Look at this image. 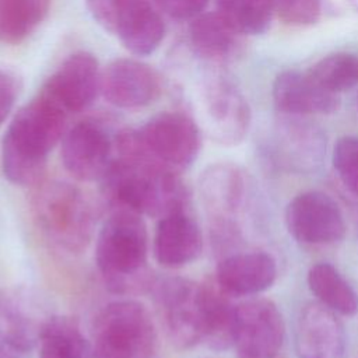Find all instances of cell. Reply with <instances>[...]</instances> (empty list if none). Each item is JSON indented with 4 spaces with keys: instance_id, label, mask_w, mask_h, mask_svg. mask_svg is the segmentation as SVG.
I'll return each mask as SVG.
<instances>
[{
    "instance_id": "34",
    "label": "cell",
    "mask_w": 358,
    "mask_h": 358,
    "mask_svg": "<svg viewBox=\"0 0 358 358\" xmlns=\"http://www.w3.org/2000/svg\"><path fill=\"white\" fill-rule=\"evenodd\" d=\"M348 3H350V6L355 10V11H358V0H347Z\"/></svg>"
},
{
    "instance_id": "8",
    "label": "cell",
    "mask_w": 358,
    "mask_h": 358,
    "mask_svg": "<svg viewBox=\"0 0 358 358\" xmlns=\"http://www.w3.org/2000/svg\"><path fill=\"white\" fill-rule=\"evenodd\" d=\"M169 340L179 348L203 341L201 285L182 277H166L151 285Z\"/></svg>"
},
{
    "instance_id": "14",
    "label": "cell",
    "mask_w": 358,
    "mask_h": 358,
    "mask_svg": "<svg viewBox=\"0 0 358 358\" xmlns=\"http://www.w3.org/2000/svg\"><path fill=\"white\" fill-rule=\"evenodd\" d=\"M294 344L298 358H345L347 354L343 323L320 302H308L299 309Z\"/></svg>"
},
{
    "instance_id": "1",
    "label": "cell",
    "mask_w": 358,
    "mask_h": 358,
    "mask_svg": "<svg viewBox=\"0 0 358 358\" xmlns=\"http://www.w3.org/2000/svg\"><path fill=\"white\" fill-rule=\"evenodd\" d=\"M67 112L42 91L13 117L1 143L4 176L14 185L38 183L48 155L63 138Z\"/></svg>"
},
{
    "instance_id": "10",
    "label": "cell",
    "mask_w": 358,
    "mask_h": 358,
    "mask_svg": "<svg viewBox=\"0 0 358 358\" xmlns=\"http://www.w3.org/2000/svg\"><path fill=\"white\" fill-rule=\"evenodd\" d=\"M288 232L306 245H329L345 236L347 225L337 203L317 190L296 194L287 206Z\"/></svg>"
},
{
    "instance_id": "35",
    "label": "cell",
    "mask_w": 358,
    "mask_h": 358,
    "mask_svg": "<svg viewBox=\"0 0 358 358\" xmlns=\"http://www.w3.org/2000/svg\"><path fill=\"white\" fill-rule=\"evenodd\" d=\"M354 108H355V112L358 113V94H357V96L354 99Z\"/></svg>"
},
{
    "instance_id": "24",
    "label": "cell",
    "mask_w": 358,
    "mask_h": 358,
    "mask_svg": "<svg viewBox=\"0 0 358 358\" xmlns=\"http://www.w3.org/2000/svg\"><path fill=\"white\" fill-rule=\"evenodd\" d=\"M308 285L317 302L343 316L358 312V295L330 263H316L308 271Z\"/></svg>"
},
{
    "instance_id": "22",
    "label": "cell",
    "mask_w": 358,
    "mask_h": 358,
    "mask_svg": "<svg viewBox=\"0 0 358 358\" xmlns=\"http://www.w3.org/2000/svg\"><path fill=\"white\" fill-rule=\"evenodd\" d=\"M189 41L199 57L210 64H220L239 53L242 34L218 11L201 13L189 25Z\"/></svg>"
},
{
    "instance_id": "12",
    "label": "cell",
    "mask_w": 358,
    "mask_h": 358,
    "mask_svg": "<svg viewBox=\"0 0 358 358\" xmlns=\"http://www.w3.org/2000/svg\"><path fill=\"white\" fill-rule=\"evenodd\" d=\"M62 162L78 180H102L112 162V141L103 127L94 122H80L62 138Z\"/></svg>"
},
{
    "instance_id": "33",
    "label": "cell",
    "mask_w": 358,
    "mask_h": 358,
    "mask_svg": "<svg viewBox=\"0 0 358 358\" xmlns=\"http://www.w3.org/2000/svg\"><path fill=\"white\" fill-rule=\"evenodd\" d=\"M22 354L14 351L13 348L7 347L6 344L0 345V358H21Z\"/></svg>"
},
{
    "instance_id": "23",
    "label": "cell",
    "mask_w": 358,
    "mask_h": 358,
    "mask_svg": "<svg viewBox=\"0 0 358 358\" xmlns=\"http://www.w3.org/2000/svg\"><path fill=\"white\" fill-rule=\"evenodd\" d=\"M236 306L217 282L201 284L203 344L222 351L234 345Z\"/></svg>"
},
{
    "instance_id": "2",
    "label": "cell",
    "mask_w": 358,
    "mask_h": 358,
    "mask_svg": "<svg viewBox=\"0 0 358 358\" xmlns=\"http://www.w3.org/2000/svg\"><path fill=\"white\" fill-rule=\"evenodd\" d=\"M102 180L115 207L141 215L162 218L185 211L190 200L178 171L138 155H119Z\"/></svg>"
},
{
    "instance_id": "30",
    "label": "cell",
    "mask_w": 358,
    "mask_h": 358,
    "mask_svg": "<svg viewBox=\"0 0 358 358\" xmlns=\"http://www.w3.org/2000/svg\"><path fill=\"white\" fill-rule=\"evenodd\" d=\"M274 14L289 27H309L322 15V0H274Z\"/></svg>"
},
{
    "instance_id": "27",
    "label": "cell",
    "mask_w": 358,
    "mask_h": 358,
    "mask_svg": "<svg viewBox=\"0 0 358 358\" xmlns=\"http://www.w3.org/2000/svg\"><path fill=\"white\" fill-rule=\"evenodd\" d=\"M218 13L242 35H260L270 27L274 0H217Z\"/></svg>"
},
{
    "instance_id": "31",
    "label": "cell",
    "mask_w": 358,
    "mask_h": 358,
    "mask_svg": "<svg viewBox=\"0 0 358 358\" xmlns=\"http://www.w3.org/2000/svg\"><path fill=\"white\" fill-rule=\"evenodd\" d=\"M21 78L14 70L8 67H0V126L13 110L14 103L21 92Z\"/></svg>"
},
{
    "instance_id": "5",
    "label": "cell",
    "mask_w": 358,
    "mask_h": 358,
    "mask_svg": "<svg viewBox=\"0 0 358 358\" xmlns=\"http://www.w3.org/2000/svg\"><path fill=\"white\" fill-rule=\"evenodd\" d=\"M34 213L43 235L66 252L78 253L92 239L94 208L83 190L69 182L43 185L34 199Z\"/></svg>"
},
{
    "instance_id": "18",
    "label": "cell",
    "mask_w": 358,
    "mask_h": 358,
    "mask_svg": "<svg viewBox=\"0 0 358 358\" xmlns=\"http://www.w3.org/2000/svg\"><path fill=\"white\" fill-rule=\"evenodd\" d=\"M277 278L275 260L264 252H243L224 257L215 282L228 295L249 296L268 289Z\"/></svg>"
},
{
    "instance_id": "4",
    "label": "cell",
    "mask_w": 358,
    "mask_h": 358,
    "mask_svg": "<svg viewBox=\"0 0 358 358\" xmlns=\"http://www.w3.org/2000/svg\"><path fill=\"white\" fill-rule=\"evenodd\" d=\"M116 148L119 154H137L161 166L182 171L199 157L201 130L185 112H162L137 130L120 131Z\"/></svg>"
},
{
    "instance_id": "17",
    "label": "cell",
    "mask_w": 358,
    "mask_h": 358,
    "mask_svg": "<svg viewBox=\"0 0 358 358\" xmlns=\"http://www.w3.org/2000/svg\"><path fill=\"white\" fill-rule=\"evenodd\" d=\"M109 32L130 53L147 56L162 42L165 24L148 0H120Z\"/></svg>"
},
{
    "instance_id": "13",
    "label": "cell",
    "mask_w": 358,
    "mask_h": 358,
    "mask_svg": "<svg viewBox=\"0 0 358 358\" xmlns=\"http://www.w3.org/2000/svg\"><path fill=\"white\" fill-rule=\"evenodd\" d=\"M101 69L96 57L88 52H76L66 57L41 90L67 113L88 108L101 91Z\"/></svg>"
},
{
    "instance_id": "6",
    "label": "cell",
    "mask_w": 358,
    "mask_h": 358,
    "mask_svg": "<svg viewBox=\"0 0 358 358\" xmlns=\"http://www.w3.org/2000/svg\"><path fill=\"white\" fill-rule=\"evenodd\" d=\"M194 120L217 144L232 147L245 140L252 123V110L241 90L222 73L206 71L193 92Z\"/></svg>"
},
{
    "instance_id": "9",
    "label": "cell",
    "mask_w": 358,
    "mask_h": 358,
    "mask_svg": "<svg viewBox=\"0 0 358 358\" xmlns=\"http://www.w3.org/2000/svg\"><path fill=\"white\" fill-rule=\"evenodd\" d=\"M284 337V319L273 301L255 298L236 306L232 347L238 358H275Z\"/></svg>"
},
{
    "instance_id": "20",
    "label": "cell",
    "mask_w": 358,
    "mask_h": 358,
    "mask_svg": "<svg viewBox=\"0 0 358 358\" xmlns=\"http://www.w3.org/2000/svg\"><path fill=\"white\" fill-rule=\"evenodd\" d=\"M275 141L284 161L298 171L316 169L326 152L323 130L306 116L282 115L275 123Z\"/></svg>"
},
{
    "instance_id": "7",
    "label": "cell",
    "mask_w": 358,
    "mask_h": 358,
    "mask_svg": "<svg viewBox=\"0 0 358 358\" xmlns=\"http://www.w3.org/2000/svg\"><path fill=\"white\" fill-rule=\"evenodd\" d=\"M155 341L151 315L137 301L109 302L92 320L91 345L95 358H150Z\"/></svg>"
},
{
    "instance_id": "11",
    "label": "cell",
    "mask_w": 358,
    "mask_h": 358,
    "mask_svg": "<svg viewBox=\"0 0 358 358\" xmlns=\"http://www.w3.org/2000/svg\"><path fill=\"white\" fill-rule=\"evenodd\" d=\"M246 182L243 171L232 162H215L207 166L199 179L201 204L221 236L235 229L234 218L243 204Z\"/></svg>"
},
{
    "instance_id": "32",
    "label": "cell",
    "mask_w": 358,
    "mask_h": 358,
    "mask_svg": "<svg viewBox=\"0 0 358 358\" xmlns=\"http://www.w3.org/2000/svg\"><path fill=\"white\" fill-rule=\"evenodd\" d=\"M155 6L175 20H193L200 15L208 0H154Z\"/></svg>"
},
{
    "instance_id": "28",
    "label": "cell",
    "mask_w": 358,
    "mask_h": 358,
    "mask_svg": "<svg viewBox=\"0 0 358 358\" xmlns=\"http://www.w3.org/2000/svg\"><path fill=\"white\" fill-rule=\"evenodd\" d=\"M308 74L322 88L340 95L358 85V55L330 53L316 62Z\"/></svg>"
},
{
    "instance_id": "25",
    "label": "cell",
    "mask_w": 358,
    "mask_h": 358,
    "mask_svg": "<svg viewBox=\"0 0 358 358\" xmlns=\"http://www.w3.org/2000/svg\"><path fill=\"white\" fill-rule=\"evenodd\" d=\"M39 358H95L91 341L69 317L52 316L39 338Z\"/></svg>"
},
{
    "instance_id": "3",
    "label": "cell",
    "mask_w": 358,
    "mask_h": 358,
    "mask_svg": "<svg viewBox=\"0 0 358 358\" xmlns=\"http://www.w3.org/2000/svg\"><path fill=\"white\" fill-rule=\"evenodd\" d=\"M148 234L141 214L116 207L103 221L95 245V262L106 287L116 294L151 288Z\"/></svg>"
},
{
    "instance_id": "21",
    "label": "cell",
    "mask_w": 358,
    "mask_h": 358,
    "mask_svg": "<svg viewBox=\"0 0 358 358\" xmlns=\"http://www.w3.org/2000/svg\"><path fill=\"white\" fill-rule=\"evenodd\" d=\"M31 298L20 292L0 294V338L20 354L29 352L41 338L45 323Z\"/></svg>"
},
{
    "instance_id": "15",
    "label": "cell",
    "mask_w": 358,
    "mask_h": 358,
    "mask_svg": "<svg viewBox=\"0 0 358 358\" xmlns=\"http://www.w3.org/2000/svg\"><path fill=\"white\" fill-rule=\"evenodd\" d=\"M101 92L117 108H143L158 98L161 80L158 73L144 62L115 59L101 73Z\"/></svg>"
},
{
    "instance_id": "16",
    "label": "cell",
    "mask_w": 358,
    "mask_h": 358,
    "mask_svg": "<svg viewBox=\"0 0 358 358\" xmlns=\"http://www.w3.org/2000/svg\"><path fill=\"white\" fill-rule=\"evenodd\" d=\"M271 96L282 115H331L341 106L338 94L317 85L308 73L284 70L273 81Z\"/></svg>"
},
{
    "instance_id": "29",
    "label": "cell",
    "mask_w": 358,
    "mask_h": 358,
    "mask_svg": "<svg viewBox=\"0 0 358 358\" xmlns=\"http://www.w3.org/2000/svg\"><path fill=\"white\" fill-rule=\"evenodd\" d=\"M331 162L343 185L358 197V137H340L334 144Z\"/></svg>"
},
{
    "instance_id": "26",
    "label": "cell",
    "mask_w": 358,
    "mask_h": 358,
    "mask_svg": "<svg viewBox=\"0 0 358 358\" xmlns=\"http://www.w3.org/2000/svg\"><path fill=\"white\" fill-rule=\"evenodd\" d=\"M49 0H0V42L18 43L45 20Z\"/></svg>"
},
{
    "instance_id": "19",
    "label": "cell",
    "mask_w": 358,
    "mask_h": 358,
    "mask_svg": "<svg viewBox=\"0 0 358 358\" xmlns=\"http://www.w3.org/2000/svg\"><path fill=\"white\" fill-rule=\"evenodd\" d=\"M152 250L161 266L183 267L194 262L203 250L201 229L186 210L162 217L155 228Z\"/></svg>"
}]
</instances>
